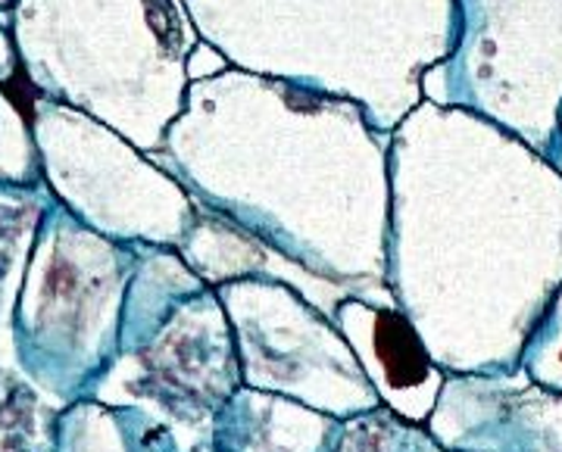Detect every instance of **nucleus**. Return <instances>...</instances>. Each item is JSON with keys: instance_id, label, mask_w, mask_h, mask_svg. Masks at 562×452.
I'll list each match as a JSON object with an SVG mask.
<instances>
[{"instance_id": "1", "label": "nucleus", "mask_w": 562, "mask_h": 452, "mask_svg": "<svg viewBox=\"0 0 562 452\" xmlns=\"http://www.w3.org/2000/svg\"><path fill=\"white\" fill-rule=\"evenodd\" d=\"M375 353L382 359V369L394 387H416L422 377L428 374L425 353L413 328L397 318V315H379L375 325Z\"/></svg>"}]
</instances>
